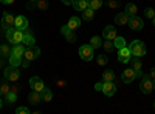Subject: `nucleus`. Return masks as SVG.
I'll use <instances>...</instances> for the list:
<instances>
[{
  "mask_svg": "<svg viewBox=\"0 0 155 114\" xmlns=\"http://www.w3.org/2000/svg\"><path fill=\"white\" fill-rule=\"evenodd\" d=\"M5 35H6L8 42H11V43H14V45H16V43H22V39H23V31H22V29H19V28H16V26H12V28L6 29Z\"/></svg>",
  "mask_w": 155,
  "mask_h": 114,
  "instance_id": "1",
  "label": "nucleus"
},
{
  "mask_svg": "<svg viewBox=\"0 0 155 114\" xmlns=\"http://www.w3.org/2000/svg\"><path fill=\"white\" fill-rule=\"evenodd\" d=\"M129 49H130V53L134 57H143L146 56V46L141 40H134L130 45H129Z\"/></svg>",
  "mask_w": 155,
  "mask_h": 114,
  "instance_id": "2",
  "label": "nucleus"
},
{
  "mask_svg": "<svg viewBox=\"0 0 155 114\" xmlns=\"http://www.w3.org/2000/svg\"><path fill=\"white\" fill-rule=\"evenodd\" d=\"M3 74H5V79L8 82H17L19 77H20V72H19L17 66H12V65H9L8 68H5Z\"/></svg>",
  "mask_w": 155,
  "mask_h": 114,
  "instance_id": "3",
  "label": "nucleus"
},
{
  "mask_svg": "<svg viewBox=\"0 0 155 114\" xmlns=\"http://www.w3.org/2000/svg\"><path fill=\"white\" fill-rule=\"evenodd\" d=\"M140 90H141V93H144V94H150V93H152V90H153V82H152V79L149 77V75H144V74H143L141 82H140Z\"/></svg>",
  "mask_w": 155,
  "mask_h": 114,
  "instance_id": "4",
  "label": "nucleus"
},
{
  "mask_svg": "<svg viewBox=\"0 0 155 114\" xmlns=\"http://www.w3.org/2000/svg\"><path fill=\"white\" fill-rule=\"evenodd\" d=\"M79 56H81L82 60L90 62V60L95 57V49L90 46V45H82V46L79 48Z\"/></svg>",
  "mask_w": 155,
  "mask_h": 114,
  "instance_id": "5",
  "label": "nucleus"
},
{
  "mask_svg": "<svg viewBox=\"0 0 155 114\" xmlns=\"http://www.w3.org/2000/svg\"><path fill=\"white\" fill-rule=\"evenodd\" d=\"M0 23H2V28L6 31L9 28L14 26V23H16V17L14 16H11L9 12H3V16H2V20H0Z\"/></svg>",
  "mask_w": 155,
  "mask_h": 114,
  "instance_id": "6",
  "label": "nucleus"
},
{
  "mask_svg": "<svg viewBox=\"0 0 155 114\" xmlns=\"http://www.w3.org/2000/svg\"><path fill=\"white\" fill-rule=\"evenodd\" d=\"M118 60L121 63H129L132 60V53H130V49H129V46H124V48L118 49Z\"/></svg>",
  "mask_w": 155,
  "mask_h": 114,
  "instance_id": "7",
  "label": "nucleus"
},
{
  "mask_svg": "<svg viewBox=\"0 0 155 114\" xmlns=\"http://www.w3.org/2000/svg\"><path fill=\"white\" fill-rule=\"evenodd\" d=\"M25 59H28V60H36L39 56H41V49H39L36 45L33 46H27V49H25Z\"/></svg>",
  "mask_w": 155,
  "mask_h": 114,
  "instance_id": "8",
  "label": "nucleus"
},
{
  "mask_svg": "<svg viewBox=\"0 0 155 114\" xmlns=\"http://www.w3.org/2000/svg\"><path fill=\"white\" fill-rule=\"evenodd\" d=\"M129 26H130V29H134V31H140V29L144 28V22L137 16H130L129 17Z\"/></svg>",
  "mask_w": 155,
  "mask_h": 114,
  "instance_id": "9",
  "label": "nucleus"
},
{
  "mask_svg": "<svg viewBox=\"0 0 155 114\" xmlns=\"http://www.w3.org/2000/svg\"><path fill=\"white\" fill-rule=\"evenodd\" d=\"M30 86H31V90L42 93V90L45 88V83H44V80H42L41 77H37V75H33V77L30 79Z\"/></svg>",
  "mask_w": 155,
  "mask_h": 114,
  "instance_id": "10",
  "label": "nucleus"
},
{
  "mask_svg": "<svg viewBox=\"0 0 155 114\" xmlns=\"http://www.w3.org/2000/svg\"><path fill=\"white\" fill-rule=\"evenodd\" d=\"M102 94L107 96V97H112L115 93H116V85L113 82H102Z\"/></svg>",
  "mask_w": 155,
  "mask_h": 114,
  "instance_id": "11",
  "label": "nucleus"
},
{
  "mask_svg": "<svg viewBox=\"0 0 155 114\" xmlns=\"http://www.w3.org/2000/svg\"><path fill=\"white\" fill-rule=\"evenodd\" d=\"M134 79H137V74H135L134 68H127V69L123 71V74H121V80H123L124 83H132Z\"/></svg>",
  "mask_w": 155,
  "mask_h": 114,
  "instance_id": "12",
  "label": "nucleus"
},
{
  "mask_svg": "<svg viewBox=\"0 0 155 114\" xmlns=\"http://www.w3.org/2000/svg\"><path fill=\"white\" fill-rule=\"evenodd\" d=\"M102 37H104L106 40H113L116 37V29L113 25H107V26L104 28V31H102Z\"/></svg>",
  "mask_w": 155,
  "mask_h": 114,
  "instance_id": "13",
  "label": "nucleus"
},
{
  "mask_svg": "<svg viewBox=\"0 0 155 114\" xmlns=\"http://www.w3.org/2000/svg\"><path fill=\"white\" fill-rule=\"evenodd\" d=\"M28 100H30V103L31 105H39L41 103V100H42V94L39 93V91H31L30 94H28Z\"/></svg>",
  "mask_w": 155,
  "mask_h": 114,
  "instance_id": "14",
  "label": "nucleus"
},
{
  "mask_svg": "<svg viewBox=\"0 0 155 114\" xmlns=\"http://www.w3.org/2000/svg\"><path fill=\"white\" fill-rule=\"evenodd\" d=\"M129 14H126V12H120V14L115 16V23L120 25V26H123V25H127L129 23Z\"/></svg>",
  "mask_w": 155,
  "mask_h": 114,
  "instance_id": "15",
  "label": "nucleus"
},
{
  "mask_svg": "<svg viewBox=\"0 0 155 114\" xmlns=\"http://www.w3.org/2000/svg\"><path fill=\"white\" fill-rule=\"evenodd\" d=\"M14 26L19 28V29H25V28H28V19L25 17V16H17L16 17V23H14Z\"/></svg>",
  "mask_w": 155,
  "mask_h": 114,
  "instance_id": "16",
  "label": "nucleus"
},
{
  "mask_svg": "<svg viewBox=\"0 0 155 114\" xmlns=\"http://www.w3.org/2000/svg\"><path fill=\"white\" fill-rule=\"evenodd\" d=\"M73 8H74L76 11L82 12L84 9H87V8H88V5H87V0H74V2H73Z\"/></svg>",
  "mask_w": 155,
  "mask_h": 114,
  "instance_id": "17",
  "label": "nucleus"
},
{
  "mask_svg": "<svg viewBox=\"0 0 155 114\" xmlns=\"http://www.w3.org/2000/svg\"><path fill=\"white\" fill-rule=\"evenodd\" d=\"M67 25H68V28H70V29L74 31V29H78V28L81 26V19H79V17H70Z\"/></svg>",
  "mask_w": 155,
  "mask_h": 114,
  "instance_id": "18",
  "label": "nucleus"
},
{
  "mask_svg": "<svg viewBox=\"0 0 155 114\" xmlns=\"http://www.w3.org/2000/svg\"><path fill=\"white\" fill-rule=\"evenodd\" d=\"M22 43L25 46H33L36 43V39L33 34H23V39H22Z\"/></svg>",
  "mask_w": 155,
  "mask_h": 114,
  "instance_id": "19",
  "label": "nucleus"
},
{
  "mask_svg": "<svg viewBox=\"0 0 155 114\" xmlns=\"http://www.w3.org/2000/svg\"><path fill=\"white\" fill-rule=\"evenodd\" d=\"M25 45L23 43H16L14 45V48L11 49V54H17V56H23L25 54Z\"/></svg>",
  "mask_w": 155,
  "mask_h": 114,
  "instance_id": "20",
  "label": "nucleus"
},
{
  "mask_svg": "<svg viewBox=\"0 0 155 114\" xmlns=\"http://www.w3.org/2000/svg\"><path fill=\"white\" fill-rule=\"evenodd\" d=\"M113 45H115V48H116V49H121V48L127 46V42H126L124 37H118V35H116L115 39H113Z\"/></svg>",
  "mask_w": 155,
  "mask_h": 114,
  "instance_id": "21",
  "label": "nucleus"
},
{
  "mask_svg": "<svg viewBox=\"0 0 155 114\" xmlns=\"http://www.w3.org/2000/svg\"><path fill=\"white\" fill-rule=\"evenodd\" d=\"M8 59H9V65H12V66H20V63H22V56L11 54Z\"/></svg>",
  "mask_w": 155,
  "mask_h": 114,
  "instance_id": "22",
  "label": "nucleus"
},
{
  "mask_svg": "<svg viewBox=\"0 0 155 114\" xmlns=\"http://www.w3.org/2000/svg\"><path fill=\"white\" fill-rule=\"evenodd\" d=\"M141 62L140 60H134L132 62V68H134V71H135V74H137V79L138 77H143V72H141Z\"/></svg>",
  "mask_w": 155,
  "mask_h": 114,
  "instance_id": "23",
  "label": "nucleus"
},
{
  "mask_svg": "<svg viewBox=\"0 0 155 114\" xmlns=\"http://www.w3.org/2000/svg\"><path fill=\"white\" fill-rule=\"evenodd\" d=\"M90 46H92L93 49H96V48H99V46H102V39L99 35H95V37H92L90 39V43H88Z\"/></svg>",
  "mask_w": 155,
  "mask_h": 114,
  "instance_id": "24",
  "label": "nucleus"
},
{
  "mask_svg": "<svg viewBox=\"0 0 155 114\" xmlns=\"http://www.w3.org/2000/svg\"><path fill=\"white\" fill-rule=\"evenodd\" d=\"M137 11H138V8H137L135 3H127L126 5V9H124V12H126V14H129V16H137Z\"/></svg>",
  "mask_w": 155,
  "mask_h": 114,
  "instance_id": "25",
  "label": "nucleus"
},
{
  "mask_svg": "<svg viewBox=\"0 0 155 114\" xmlns=\"http://www.w3.org/2000/svg\"><path fill=\"white\" fill-rule=\"evenodd\" d=\"M41 94H42V100H45V102H50V100L53 99V91H51L50 88H47V86L42 90Z\"/></svg>",
  "mask_w": 155,
  "mask_h": 114,
  "instance_id": "26",
  "label": "nucleus"
},
{
  "mask_svg": "<svg viewBox=\"0 0 155 114\" xmlns=\"http://www.w3.org/2000/svg\"><path fill=\"white\" fill-rule=\"evenodd\" d=\"M115 79V72L112 69H106L104 74H102V82H113Z\"/></svg>",
  "mask_w": 155,
  "mask_h": 114,
  "instance_id": "27",
  "label": "nucleus"
},
{
  "mask_svg": "<svg viewBox=\"0 0 155 114\" xmlns=\"http://www.w3.org/2000/svg\"><path fill=\"white\" fill-rule=\"evenodd\" d=\"M82 17H84V20H87V22H90L93 17H95V11L92 9V8H87V9H84L82 11Z\"/></svg>",
  "mask_w": 155,
  "mask_h": 114,
  "instance_id": "28",
  "label": "nucleus"
},
{
  "mask_svg": "<svg viewBox=\"0 0 155 114\" xmlns=\"http://www.w3.org/2000/svg\"><path fill=\"white\" fill-rule=\"evenodd\" d=\"M87 5H88V8H92L93 11H96V9H99L102 6V0H87Z\"/></svg>",
  "mask_w": 155,
  "mask_h": 114,
  "instance_id": "29",
  "label": "nucleus"
},
{
  "mask_svg": "<svg viewBox=\"0 0 155 114\" xmlns=\"http://www.w3.org/2000/svg\"><path fill=\"white\" fill-rule=\"evenodd\" d=\"M5 100H6V103H8V105L16 103V100H17V94H16V93H12V91H9L8 94H5Z\"/></svg>",
  "mask_w": 155,
  "mask_h": 114,
  "instance_id": "30",
  "label": "nucleus"
},
{
  "mask_svg": "<svg viewBox=\"0 0 155 114\" xmlns=\"http://www.w3.org/2000/svg\"><path fill=\"white\" fill-rule=\"evenodd\" d=\"M11 56V48L8 45H2L0 46V57L5 59V57H9Z\"/></svg>",
  "mask_w": 155,
  "mask_h": 114,
  "instance_id": "31",
  "label": "nucleus"
},
{
  "mask_svg": "<svg viewBox=\"0 0 155 114\" xmlns=\"http://www.w3.org/2000/svg\"><path fill=\"white\" fill-rule=\"evenodd\" d=\"M9 90H11V86L8 85V82H2V83H0V94H2V96L8 94Z\"/></svg>",
  "mask_w": 155,
  "mask_h": 114,
  "instance_id": "32",
  "label": "nucleus"
},
{
  "mask_svg": "<svg viewBox=\"0 0 155 114\" xmlns=\"http://www.w3.org/2000/svg\"><path fill=\"white\" fill-rule=\"evenodd\" d=\"M102 46H104V49H106L107 53H112V51H115V45H113V40L102 42Z\"/></svg>",
  "mask_w": 155,
  "mask_h": 114,
  "instance_id": "33",
  "label": "nucleus"
},
{
  "mask_svg": "<svg viewBox=\"0 0 155 114\" xmlns=\"http://www.w3.org/2000/svg\"><path fill=\"white\" fill-rule=\"evenodd\" d=\"M96 60H98V65H99V66L107 65V62H109V59H107V56H106V54H99Z\"/></svg>",
  "mask_w": 155,
  "mask_h": 114,
  "instance_id": "34",
  "label": "nucleus"
},
{
  "mask_svg": "<svg viewBox=\"0 0 155 114\" xmlns=\"http://www.w3.org/2000/svg\"><path fill=\"white\" fill-rule=\"evenodd\" d=\"M64 35H65V39L70 42V43H73V42H76V34H74V31L73 29H70L68 32H65V34H64Z\"/></svg>",
  "mask_w": 155,
  "mask_h": 114,
  "instance_id": "35",
  "label": "nucleus"
},
{
  "mask_svg": "<svg viewBox=\"0 0 155 114\" xmlns=\"http://www.w3.org/2000/svg\"><path fill=\"white\" fill-rule=\"evenodd\" d=\"M37 8L39 9H42V11H45V9H48V2L47 0H37Z\"/></svg>",
  "mask_w": 155,
  "mask_h": 114,
  "instance_id": "36",
  "label": "nucleus"
},
{
  "mask_svg": "<svg viewBox=\"0 0 155 114\" xmlns=\"http://www.w3.org/2000/svg\"><path fill=\"white\" fill-rule=\"evenodd\" d=\"M144 16L149 17V19L152 20V19L155 17V9H152V8H146V9H144Z\"/></svg>",
  "mask_w": 155,
  "mask_h": 114,
  "instance_id": "37",
  "label": "nucleus"
},
{
  "mask_svg": "<svg viewBox=\"0 0 155 114\" xmlns=\"http://www.w3.org/2000/svg\"><path fill=\"white\" fill-rule=\"evenodd\" d=\"M107 5H109V8H118L120 6V0H109Z\"/></svg>",
  "mask_w": 155,
  "mask_h": 114,
  "instance_id": "38",
  "label": "nucleus"
},
{
  "mask_svg": "<svg viewBox=\"0 0 155 114\" xmlns=\"http://www.w3.org/2000/svg\"><path fill=\"white\" fill-rule=\"evenodd\" d=\"M16 112H17V114H28L30 109H28L27 106H19V108L16 109Z\"/></svg>",
  "mask_w": 155,
  "mask_h": 114,
  "instance_id": "39",
  "label": "nucleus"
},
{
  "mask_svg": "<svg viewBox=\"0 0 155 114\" xmlns=\"http://www.w3.org/2000/svg\"><path fill=\"white\" fill-rule=\"evenodd\" d=\"M30 62H31V60H28V59H25V60H22V63H20V66H23V68H30Z\"/></svg>",
  "mask_w": 155,
  "mask_h": 114,
  "instance_id": "40",
  "label": "nucleus"
},
{
  "mask_svg": "<svg viewBox=\"0 0 155 114\" xmlns=\"http://www.w3.org/2000/svg\"><path fill=\"white\" fill-rule=\"evenodd\" d=\"M70 31V28H68V25H64V26L61 28V34L64 35V34H65V32H68Z\"/></svg>",
  "mask_w": 155,
  "mask_h": 114,
  "instance_id": "41",
  "label": "nucleus"
},
{
  "mask_svg": "<svg viewBox=\"0 0 155 114\" xmlns=\"http://www.w3.org/2000/svg\"><path fill=\"white\" fill-rule=\"evenodd\" d=\"M19 90H20V88H19L17 85H12V86H11V90H9V91H12V93H16V94H17V91H19Z\"/></svg>",
  "mask_w": 155,
  "mask_h": 114,
  "instance_id": "42",
  "label": "nucleus"
},
{
  "mask_svg": "<svg viewBox=\"0 0 155 114\" xmlns=\"http://www.w3.org/2000/svg\"><path fill=\"white\" fill-rule=\"evenodd\" d=\"M0 2H2L3 5H12V3H14V0H0Z\"/></svg>",
  "mask_w": 155,
  "mask_h": 114,
  "instance_id": "43",
  "label": "nucleus"
},
{
  "mask_svg": "<svg viewBox=\"0 0 155 114\" xmlns=\"http://www.w3.org/2000/svg\"><path fill=\"white\" fill-rule=\"evenodd\" d=\"M149 77H150L152 80H155V68H152V69H150V74H149Z\"/></svg>",
  "mask_w": 155,
  "mask_h": 114,
  "instance_id": "44",
  "label": "nucleus"
},
{
  "mask_svg": "<svg viewBox=\"0 0 155 114\" xmlns=\"http://www.w3.org/2000/svg\"><path fill=\"white\" fill-rule=\"evenodd\" d=\"M95 90H96V91H101V90H102V82H101V83H96V85H95Z\"/></svg>",
  "mask_w": 155,
  "mask_h": 114,
  "instance_id": "45",
  "label": "nucleus"
},
{
  "mask_svg": "<svg viewBox=\"0 0 155 114\" xmlns=\"http://www.w3.org/2000/svg\"><path fill=\"white\" fill-rule=\"evenodd\" d=\"M73 2H74V0H62L64 5H73Z\"/></svg>",
  "mask_w": 155,
  "mask_h": 114,
  "instance_id": "46",
  "label": "nucleus"
},
{
  "mask_svg": "<svg viewBox=\"0 0 155 114\" xmlns=\"http://www.w3.org/2000/svg\"><path fill=\"white\" fill-rule=\"evenodd\" d=\"M3 68V60H0V69Z\"/></svg>",
  "mask_w": 155,
  "mask_h": 114,
  "instance_id": "47",
  "label": "nucleus"
},
{
  "mask_svg": "<svg viewBox=\"0 0 155 114\" xmlns=\"http://www.w3.org/2000/svg\"><path fill=\"white\" fill-rule=\"evenodd\" d=\"M2 106H3V102H2V99H0V109H2Z\"/></svg>",
  "mask_w": 155,
  "mask_h": 114,
  "instance_id": "48",
  "label": "nucleus"
},
{
  "mask_svg": "<svg viewBox=\"0 0 155 114\" xmlns=\"http://www.w3.org/2000/svg\"><path fill=\"white\" fill-rule=\"evenodd\" d=\"M30 2H33V3H36V2H37V0H30Z\"/></svg>",
  "mask_w": 155,
  "mask_h": 114,
  "instance_id": "49",
  "label": "nucleus"
},
{
  "mask_svg": "<svg viewBox=\"0 0 155 114\" xmlns=\"http://www.w3.org/2000/svg\"><path fill=\"white\" fill-rule=\"evenodd\" d=\"M152 82H153V90H155V80H152Z\"/></svg>",
  "mask_w": 155,
  "mask_h": 114,
  "instance_id": "50",
  "label": "nucleus"
},
{
  "mask_svg": "<svg viewBox=\"0 0 155 114\" xmlns=\"http://www.w3.org/2000/svg\"><path fill=\"white\" fill-rule=\"evenodd\" d=\"M152 22H153V25H155V17H153V19H152Z\"/></svg>",
  "mask_w": 155,
  "mask_h": 114,
  "instance_id": "51",
  "label": "nucleus"
},
{
  "mask_svg": "<svg viewBox=\"0 0 155 114\" xmlns=\"http://www.w3.org/2000/svg\"><path fill=\"white\" fill-rule=\"evenodd\" d=\"M153 108H155V103H153Z\"/></svg>",
  "mask_w": 155,
  "mask_h": 114,
  "instance_id": "52",
  "label": "nucleus"
},
{
  "mask_svg": "<svg viewBox=\"0 0 155 114\" xmlns=\"http://www.w3.org/2000/svg\"><path fill=\"white\" fill-rule=\"evenodd\" d=\"M0 25H2V23H0Z\"/></svg>",
  "mask_w": 155,
  "mask_h": 114,
  "instance_id": "53",
  "label": "nucleus"
}]
</instances>
